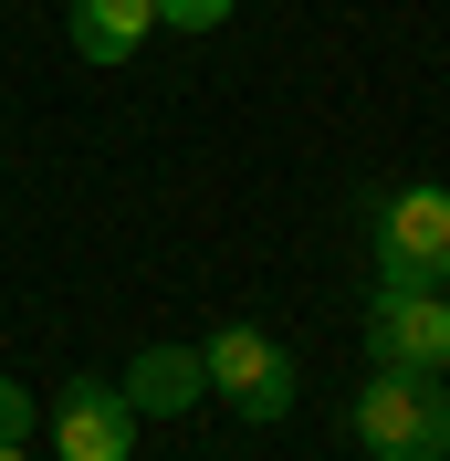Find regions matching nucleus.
I'll use <instances>...</instances> for the list:
<instances>
[{"label":"nucleus","mask_w":450,"mask_h":461,"mask_svg":"<svg viewBox=\"0 0 450 461\" xmlns=\"http://www.w3.org/2000/svg\"><path fill=\"white\" fill-rule=\"evenodd\" d=\"M366 461H440L450 451V377L440 367H366L346 409Z\"/></svg>","instance_id":"1"},{"label":"nucleus","mask_w":450,"mask_h":461,"mask_svg":"<svg viewBox=\"0 0 450 461\" xmlns=\"http://www.w3.org/2000/svg\"><path fill=\"white\" fill-rule=\"evenodd\" d=\"M199 367H210V399H230L241 420H283L293 409V357L262 325H220V336L199 346Z\"/></svg>","instance_id":"2"},{"label":"nucleus","mask_w":450,"mask_h":461,"mask_svg":"<svg viewBox=\"0 0 450 461\" xmlns=\"http://www.w3.org/2000/svg\"><path fill=\"white\" fill-rule=\"evenodd\" d=\"M377 273H409V284H450V189H388L377 200Z\"/></svg>","instance_id":"3"},{"label":"nucleus","mask_w":450,"mask_h":461,"mask_svg":"<svg viewBox=\"0 0 450 461\" xmlns=\"http://www.w3.org/2000/svg\"><path fill=\"white\" fill-rule=\"evenodd\" d=\"M366 357L377 367H429L440 357V284L377 273V294H366Z\"/></svg>","instance_id":"4"},{"label":"nucleus","mask_w":450,"mask_h":461,"mask_svg":"<svg viewBox=\"0 0 450 461\" xmlns=\"http://www.w3.org/2000/svg\"><path fill=\"white\" fill-rule=\"evenodd\" d=\"M53 451H63V461H126V451H137V409H126L115 377H63Z\"/></svg>","instance_id":"5"},{"label":"nucleus","mask_w":450,"mask_h":461,"mask_svg":"<svg viewBox=\"0 0 450 461\" xmlns=\"http://www.w3.org/2000/svg\"><path fill=\"white\" fill-rule=\"evenodd\" d=\"M137 420H178V409L210 399V367H199V346H137V367L115 377Z\"/></svg>","instance_id":"6"},{"label":"nucleus","mask_w":450,"mask_h":461,"mask_svg":"<svg viewBox=\"0 0 450 461\" xmlns=\"http://www.w3.org/2000/svg\"><path fill=\"white\" fill-rule=\"evenodd\" d=\"M147 32H158V0H74V53L85 63H137Z\"/></svg>","instance_id":"7"},{"label":"nucleus","mask_w":450,"mask_h":461,"mask_svg":"<svg viewBox=\"0 0 450 461\" xmlns=\"http://www.w3.org/2000/svg\"><path fill=\"white\" fill-rule=\"evenodd\" d=\"M158 22H168V32H220L230 0H158Z\"/></svg>","instance_id":"8"},{"label":"nucleus","mask_w":450,"mask_h":461,"mask_svg":"<svg viewBox=\"0 0 450 461\" xmlns=\"http://www.w3.org/2000/svg\"><path fill=\"white\" fill-rule=\"evenodd\" d=\"M0 440H32V399L11 388V377H0Z\"/></svg>","instance_id":"9"},{"label":"nucleus","mask_w":450,"mask_h":461,"mask_svg":"<svg viewBox=\"0 0 450 461\" xmlns=\"http://www.w3.org/2000/svg\"><path fill=\"white\" fill-rule=\"evenodd\" d=\"M429 367L450 377V284H440V357H429Z\"/></svg>","instance_id":"10"},{"label":"nucleus","mask_w":450,"mask_h":461,"mask_svg":"<svg viewBox=\"0 0 450 461\" xmlns=\"http://www.w3.org/2000/svg\"><path fill=\"white\" fill-rule=\"evenodd\" d=\"M0 461H32V451H22V440H0Z\"/></svg>","instance_id":"11"},{"label":"nucleus","mask_w":450,"mask_h":461,"mask_svg":"<svg viewBox=\"0 0 450 461\" xmlns=\"http://www.w3.org/2000/svg\"><path fill=\"white\" fill-rule=\"evenodd\" d=\"M440 461H450V451H440Z\"/></svg>","instance_id":"12"}]
</instances>
